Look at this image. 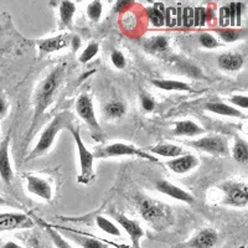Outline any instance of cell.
<instances>
[{
    "label": "cell",
    "instance_id": "obj_1",
    "mask_svg": "<svg viewBox=\"0 0 248 248\" xmlns=\"http://www.w3.org/2000/svg\"><path fill=\"white\" fill-rule=\"evenodd\" d=\"M61 74L62 68H56L44 79V82L40 86L39 91H37L36 98H35V112H34V118H32V127H31L30 133L34 130L35 125H36L37 121L43 113L45 112L46 108L50 105L51 99L54 97V93L56 92L57 87L61 81Z\"/></svg>",
    "mask_w": 248,
    "mask_h": 248
},
{
    "label": "cell",
    "instance_id": "obj_2",
    "mask_svg": "<svg viewBox=\"0 0 248 248\" xmlns=\"http://www.w3.org/2000/svg\"><path fill=\"white\" fill-rule=\"evenodd\" d=\"M71 134L74 137L75 141H76V147L78 150V156H79V165H81V174L78 176V183L81 184H90L92 181L94 172H93V160H94V155L86 148L85 143L82 141L81 136H79L78 129L74 127H68Z\"/></svg>",
    "mask_w": 248,
    "mask_h": 248
},
{
    "label": "cell",
    "instance_id": "obj_3",
    "mask_svg": "<svg viewBox=\"0 0 248 248\" xmlns=\"http://www.w3.org/2000/svg\"><path fill=\"white\" fill-rule=\"evenodd\" d=\"M65 124V116L63 114H57L52 122L48 124L46 129L44 130L43 134H41V138L37 141L36 147L34 148V150L30 153V155L28 156L26 160H30V159H34L40 156V155L45 154L48 149L51 148V145L54 144L55 138H56L57 133L61 130V128L63 127Z\"/></svg>",
    "mask_w": 248,
    "mask_h": 248
},
{
    "label": "cell",
    "instance_id": "obj_4",
    "mask_svg": "<svg viewBox=\"0 0 248 248\" xmlns=\"http://www.w3.org/2000/svg\"><path fill=\"white\" fill-rule=\"evenodd\" d=\"M125 155H129V156H139V158L147 159V160L150 161H158V159L153 156V155L147 154L143 150L137 149L136 147H133V145H129V144L125 143L110 144V145L103 148V149H99L94 156H97V158H116V156H125Z\"/></svg>",
    "mask_w": 248,
    "mask_h": 248
},
{
    "label": "cell",
    "instance_id": "obj_5",
    "mask_svg": "<svg viewBox=\"0 0 248 248\" xmlns=\"http://www.w3.org/2000/svg\"><path fill=\"white\" fill-rule=\"evenodd\" d=\"M187 144L196 148V149L201 150V152L209 153V154L212 155H223L225 156V155H229L230 153L227 140L220 136L203 137V138L190 141Z\"/></svg>",
    "mask_w": 248,
    "mask_h": 248
},
{
    "label": "cell",
    "instance_id": "obj_6",
    "mask_svg": "<svg viewBox=\"0 0 248 248\" xmlns=\"http://www.w3.org/2000/svg\"><path fill=\"white\" fill-rule=\"evenodd\" d=\"M76 112L77 114L86 122V124L91 128V130H92L93 133L102 136V129L101 127H99L98 122H97L92 99H91L87 94H82V96L77 99Z\"/></svg>",
    "mask_w": 248,
    "mask_h": 248
},
{
    "label": "cell",
    "instance_id": "obj_7",
    "mask_svg": "<svg viewBox=\"0 0 248 248\" xmlns=\"http://www.w3.org/2000/svg\"><path fill=\"white\" fill-rule=\"evenodd\" d=\"M225 191V203L232 206H246L248 201V190L246 184H226L222 187Z\"/></svg>",
    "mask_w": 248,
    "mask_h": 248
},
{
    "label": "cell",
    "instance_id": "obj_8",
    "mask_svg": "<svg viewBox=\"0 0 248 248\" xmlns=\"http://www.w3.org/2000/svg\"><path fill=\"white\" fill-rule=\"evenodd\" d=\"M112 216L114 217V220L122 226V229L127 232L128 236L130 237L134 248H139L140 238L144 236V231L140 226H139V223L128 218V217L124 216L123 214H116V212H113Z\"/></svg>",
    "mask_w": 248,
    "mask_h": 248
},
{
    "label": "cell",
    "instance_id": "obj_9",
    "mask_svg": "<svg viewBox=\"0 0 248 248\" xmlns=\"http://www.w3.org/2000/svg\"><path fill=\"white\" fill-rule=\"evenodd\" d=\"M155 189L158 190L161 194L167 195L169 198L175 199V200L183 201L186 203H194L195 199L192 198V195L186 192L185 190L180 189L178 186L172 185L171 183L167 180H159L158 183L155 184Z\"/></svg>",
    "mask_w": 248,
    "mask_h": 248
},
{
    "label": "cell",
    "instance_id": "obj_10",
    "mask_svg": "<svg viewBox=\"0 0 248 248\" xmlns=\"http://www.w3.org/2000/svg\"><path fill=\"white\" fill-rule=\"evenodd\" d=\"M9 144H10L9 136L0 143V178L5 184H10L14 178L12 163L9 158Z\"/></svg>",
    "mask_w": 248,
    "mask_h": 248
},
{
    "label": "cell",
    "instance_id": "obj_11",
    "mask_svg": "<svg viewBox=\"0 0 248 248\" xmlns=\"http://www.w3.org/2000/svg\"><path fill=\"white\" fill-rule=\"evenodd\" d=\"M140 214L141 217L148 222H156L167 216L165 207L160 202H155L152 200H144L140 203Z\"/></svg>",
    "mask_w": 248,
    "mask_h": 248
},
{
    "label": "cell",
    "instance_id": "obj_12",
    "mask_svg": "<svg viewBox=\"0 0 248 248\" xmlns=\"http://www.w3.org/2000/svg\"><path fill=\"white\" fill-rule=\"evenodd\" d=\"M26 180H28V190L31 194L36 195V196L46 201L51 200L52 190H51V186L48 185L47 181L34 176V175H26Z\"/></svg>",
    "mask_w": 248,
    "mask_h": 248
},
{
    "label": "cell",
    "instance_id": "obj_13",
    "mask_svg": "<svg viewBox=\"0 0 248 248\" xmlns=\"http://www.w3.org/2000/svg\"><path fill=\"white\" fill-rule=\"evenodd\" d=\"M198 158H195L194 155H180L178 158L168 161V167L176 174H185L194 169L195 167H198Z\"/></svg>",
    "mask_w": 248,
    "mask_h": 248
},
{
    "label": "cell",
    "instance_id": "obj_14",
    "mask_svg": "<svg viewBox=\"0 0 248 248\" xmlns=\"http://www.w3.org/2000/svg\"><path fill=\"white\" fill-rule=\"evenodd\" d=\"M218 236L214 230L206 229L199 232L195 237H192L189 242L190 248H212L216 246Z\"/></svg>",
    "mask_w": 248,
    "mask_h": 248
},
{
    "label": "cell",
    "instance_id": "obj_15",
    "mask_svg": "<svg viewBox=\"0 0 248 248\" xmlns=\"http://www.w3.org/2000/svg\"><path fill=\"white\" fill-rule=\"evenodd\" d=\"M28 222V216L24 214H0V231L25 227Z\"/></svg>",
    "mask_w": 248,
    "mask_h": 248
},
{
    "label": "cell",
    "instance_id": "obj_16",
    "mask_svg": "<svg viewBox=\"0 0 248 248\" xmlns=\"http://www.w3.org/2000/svg\"><path fill=\"white\" fill-rule=\"evenodd\" d=\"M243 56L237 52H226L218 57V65L226 71H238L243 66Z\"/></svg>",
    "mask_w": 248,
    "mask_h": 248
},
{
    "label": "cell",
    "instance_id": "obj_17",
    "mask_svg": "<svg viewBox=\"0 0 248 248\" xmlns=\"http://www.w3.org/2000/svg\"><path fill=\"white\" fill-rule=\"evenodd\" d=\"M70 45V39L65 35H59V36L46 39L39 44V48L43 52H55L63 47H67Z\"/></svg>",
    "mask_w": 248,
    "mask_h": 248
},
{
    "label": "cell",
    "instance_id": "obj_18",
    "mask_svg": "<svg viewBox=\"0 0 248 248\" xmlns=\"http://www.w3.org/2000/svg\"><path fill=\"white\" fill-rule=\"evenodd\" d=\"M169 47V39L167 36H153L144 41V48L149 54H163Z\"/></svg>",
    "mask_w": 248,
    "mask_h": 248
},
{
    "label": "cell",
    "instance_id": "obj_19",
    "mask_svg": "<svg viewBox=\"0 0 248 248\" xmlns=\"http://www.w3.org/2000/svg\"><path fill=\"white\" fill-rule=\"evenodd\" d=\"M205 109L209 112L218 114V116H225V117H236V118H241L242 113L236 108L231 107L229 105H225L222 102H212V103H207L205 106Z\"/></svg>",
    "mask_w": 248,
    "mask_h": 248
},
{
    "label": "cell",
    "instance_id": "obj_20",
    "mask_svg": "<svg viewBox=\"0 0 248 248\" xmlns=\"http://www.w3.org/2000/svg\"><path fill=\"white\" fill-rule=\"evenodd\" d=\"M203 129L199 127L198 124L192 121H181L175 123L174 134L175 136H185V137H195L199 134H202Z\"/></svg>",
    "mask_w": 248,
    "mask_h": 248
},
{
    "label": "cell",
    "instance_id": "obj_21",
    "mask_svg": "<svg viewBox=\"0 0 248 248\" xmlns=\"http://www.w3.org/2000/svg\"><path fill=\"white\" fill-rule=\"evenodd\" d=\"M153 85L155 87L164 91H180V92H194L187 83L181 81H174V79H153Z\"/></svg>",
    "mask_w": 248,
    "mask_h": 248
},
{
    "label": "cell",
    "instance_id": "obj_22",
    "mask_svg": "<svg viewBox=\"0 0 248 248\" xmlns=\"http://www.w3.org/2000/svg\"><path fill=\"white\" fill-rule=\"evenodd\" d=\"M147 17L155 28L164 26V15H165V5L163 3H154L152 8L145 10Z\"/></svg>",
    "mask_w": 248,
    "mask_h": 248
},
{
    "label": "cell",
    "instance_id": "obj_23",
    "mask_svg": "<svg viewBox=\"0 0 248 248\" xmlns=\"http://www.w3.org/2000/svg\"><path fill=\"white\" fill-rule=\"evenodd\" d=\"M150 152L153 154L160 155V156H164V158H178L180 156V154L183 153V149H181L179 145H174V144H158L150 149Z\"/></svg>",
    "mask_w": 248,
    "mask_h": 248
},
{
    "label": "cell",
    "instance_id": "obj_24",
    "mask_svg": "<svg viewBox=\"0 0 248 248\" xmlns=\"http://www.w3.org/2000/svg\"><path fill=\"white\" fill-rule=\"evenodd\" d=\"M75 12H76V6L72 1H61L60 5V17H61V23L65 26H70L72 23V17H74Z\"/></svg>",
    "mask_w": 248,
    "mask_h": 248
},
{
    "label": "cell",
    "instance_id": "obj_25",
    "mask_svg": "<svg viewBox=\"0 0 248 248\" xmlns=\"http://www.w3.org/2000/svg\"><path fill=\"white\" fill-rule=\"evenodd\" d=\"M234 160L238 161L241 164H246L248 161V147L243 139L238 138L233 145V150H232Z\"/></svg>",
    "mask_w": 248,
    "mask_h": 248
},
{
    "label": "cell",
    "instance_id": "obj_26",
    "mask_svg": "<svg viewBox=\"0 0 248 248\" xmlns=\"http://www.w3.org/2000/svg\"><path fill=\"white\" fill-rule=\"evenodd\" d=\"M125 110H127L125 105L118 101L110 102L105 106V114L108 118H121L124 116Z\"/></svg>",
    "mask_w": 248,
    "mask_h": 248
},
{
    "label": "cell",
    "instance_id": "obj_27",
    "mask_svg": "<svg viewBox=\"0 0 248 248\" xmlns=\"http://www.w3.org/2000/svg\"><path fill=\"white\" fill-rule=\"evenodd\" d=\"M216 32L225 43H234V41L240 40L245 35V30H237V29L230 28L217 29Z\"/></svg>",
    "mask_w": 248,
    "mask_h": 248
},
{
    "label": "cell",
    "instance_id": "obj_28",
    "mask_svg": "<svg viewBox=\"0 0 248 248\" xmlns=\"http://www.w3.org/2000/svg\"><path fill=\"white\" fill-rule=\"evenodd\" d=\"M96 223H97V226H98L99 229H101L103 232H106V233L112 234V236H116V237L121 236V231H119L118 227H117L114 223L110 222L108 218H106V217L97 216L96 217Z\"/></svg>",
    "mask_w": 248,
    "mask_h": 248
},
{
    "label": "cell",
    "instance_id": "obj_29",
    "mask_svg": "<svg viewBox=\"0 0 248 248\" xmlns=\"http://www.w3.org/2000/svg\"><path fill=\"white\" fill-rule=\"evenodd\" d=\"M43 223H44V227H45V229L47 230L48 236L51 237V240H52V242L55 243V246H56V248H72V247H71V246H70V243L67 242V241L63 240V237H62L61 234L59 233V232L55 231V230L52 229L51 226L46 225L45 222H43Z\"/></svg>",
    "mask_w": 248,
    "mask_h": 248
},
{
    "label": "cell",
    "instance_id": "obj_30",
    "mask_svg": "<svg viewBox=\"0 0 248 248\" xmlns=\"http://www.w3.org/2000/svg\"><path fill=\"white\" fill-rule=\"evenodd\" d=\"M164 25L167 26V28H176L178 26V10H176L175 6L165 8Z\"/></svg>",
    "mask_w": 248,
    "mask_h": 248
},
{
    "label": "cell",
    "instance_id": "obj_31",
    "mask_svg": "<svg viewBox=\"0 0 248 248\" xmlns=\"http://www.w3.org/2000/svg\"><path fill=\"white\" fill-rule=\"evenodd\" d=\"M209 20V9L199 6L194 8V26H205Z\"/></svg>",
    "mask_w": 248,
    "mask_h": 248
},
{
    "label": "cell",
    "instance_id": "obj_32",
    "mask_svg": "<svg viewBox=\"0 0 248 248\" xmlns=\"http://www.w3.org/2000/svg\"><path fill=\"white\" fill-rule=\"evenodd\" d=\"M72 240L75 242H77L78 245H81L83 248H105L103 243H101L99 241L93 240L90 237H82V236H75V234H71Z\"/></svg>",
    "mask_w": 248,
    "mask_h": 248
},
{
    "label": "cell",
    "instance_id": "obj_33",
    "mask_svg": "<svg viewBox=\"0 0 248 248\" xmlns=\"http://www.w3.org/2000/svg\"><path fill=\"white\" fill-rule=\"evenodd\" d=\"M181 26L189 29L194 26V8L185 6L181 9Z\"/></svg>",
    "mask_w": 248,
    "mask_h": 248
},
{
    "label": "cell",
    "instance_id": "obj_34",
    "mask_svg": "<svg viewBox=\"0 0 248 248\" xmlns=\"http://www.w3.org/2000/svg\"><path fill=\"white\" fill-rule=\"evenodd\" d=\"M98 51H99L98 44L96 43L90 44V45L85 48V51L82 52L81 56H79V61H81L82 63H87V62H90L93 57L98 54Z\"/></svg>",
    "mask_w": 248,
    "mask_h": 248
},
{
    "label": "cell",
    "instance_id": "obj_35",
    "mask_svg": "<svg viewBox=\"0 0 248 248\" xmlns=\"http://www.w3.org/2000/svg\"><path fill=\"white\" fill-rule=\"evenodd\" d=\"M87 15L93 21H98L102 15V3L101 1H92L87 6Z\"/></svg>",
    "mask_w": 248,
    "mask_h": 248
},
{
    "label": "cell",
    "instance_id": "obj_36",
    "mask_svg": "<svg viewBox=\"0 0 248 248\" xmlns=\"http://www.w3.org/2000/svg\"><path fill=\"white\" fill-rule=\"evenodd\" d=\"M199 41H200L201 46H203L205 48H216L217 46L220 45L218 41L209 32H202L199 37Z\"/></svg>",
    "mask_w": 248,
    "mask_h": 248
},
{
    "label": "cell",
    "instance_id": "obj_37",
    "mask_svg": "<svg viewBox=\"0 0 248 248\" xmlns=\"http://www.w3.org/2000/svg\"><path fill=\"white\" fill-rule=\"evenodd\" d=\"M110 60H112V63L114 65V67L118 68V70H123L127 65V61H125V57L122 54L121 51L113 50L112 55H110Z\"/></svg>",
    "mask_w": 248,
    "mask_h": 248
},
{
    "label": "cell",
    "instance_id": "obj_38",
    "mask_svg": "<svg viewBox=\"0 0 248 248\" xmlns=\"http://www.w3.org/2000/svg\"><path fill=\"white\" fill-rule=\"evenodd\" d=\"M218 23L222 26L223 29H226L230 25V10L229 5H225L220 9V15H218Z\"/></svg>",
    "mask_w": 248,
    "mask_h": 248
},
{
    "label": "cell",
    "instance_id": "obj_39",
    "mask_svg": "<svg viewBox=\"0 0 248 248\" xmlns=\"http://www.w3.org/2000/svg\"><path fill=\"white\" fill-rule=\"evenodd\" d=\"M232 105L237 106V107H241L243 109H247L248 108V98L247 96H242V94H236L231 98Z\"/></svg>",
    "mask_w": 248,
    "mask_h": 248
},
{
    "label": "cell",
    "instance_id": "obj_40",
    "mask_svg": "<svg viewBox=\"0 0 248 248\" xmlns=\"http://www.w3.org/2000/svg\"><path fill=\"white\" fill-rule=\"evenodd\" d=\"M141 107H143V109L145 110V112H153L155 108L154 99H153L152 97L143 94V96H141Z\"/></svg>",
    "mask_w": 248,
    "mask_h": 248
},
{
    "label": "cell",
    "instance_id": "obj_41",
    "mask_svg": "<svg viewBox=\"0 0 248 248\" xmlns=\"http://www.w3.org/2000/svg\"><path fill=\"white\" fill-rule=\"evenodd\" d=\"M243 9L245 5L242 3H234V26H241Z\"/></svg>",
    "mask_w": 248,
    "mask_h": 248
},
{
    "label": "cell",
    "instance_id": "obj_42",
    "mask_svg": "<svg viewBox=\"0 0 248 248\" xmlns=\"http://www.w3.org/2000/svg\"><path fill=\"white\" fill-rule=\"evenodd\" d=\"M70 46L72 47V50L76 52L79 47H81V39L78 36H72L70 39Z\"/></svg>",
    "mask_w": 248,
    "mask_h": 248
},
{
    "label": "cell",
    "instance_id": "obj_43",
    "mask_svg": "<svg viewBox=\"0 0 248 248\" xmlns=\"http://www.w3.org/2000/svg\"><path fill=\"white\" fill-rule=\"evenodd\" d=\"M129 1H117L116 5H114V12L116 13H121L123 9L128 8V5H129Z\"/></svg>",
    "mask_w": 248,
    "mask_h": 248
},
{
    "label": "cell",
    "instance_id": "obj_44",
    "mask_svg": "<svg viewBox=\"0 0 248 248\" xmlns=\"http://www.w3.org/2000/svg\"><path fill=\"white\" fill-rule=\"evenodd\" d=\"M6 113V103L1 97H0V117H3Z\"/></svg>",
    "mask_w": 248,
    "mask_h": 248
},
{
    "label": "cell",
    "instance_id": "obj_45",
    "mask_svg": "<svg viewBox=\"0 0 248 248\" xmlns=\"http://www.w3.org/2000/svg\"><path fill=\"white\" fill-rule=\"evenodd\" d=\"M3 248H23V247L17 245V243L13 242V241H9V242H6L5 245L3 246Z\"/></svg>",
    "mask_w": 248,
    "mask_h": 248
},
{
    "label": "cell",
    "instance_id": "obj_46",
    "mask_svg": "<svg viewBox=\"0 0 248 248\" xmlns=\"http://www.w3.org/2000/svg\"><path fill=\"white\" fill-rule=\"evenodd\" d=\"M0 205H6V200L4 198H1V196H0Z\"/></svg>",
    "mask_w": 248,
    "mask_h": 248
}]
</instances>
